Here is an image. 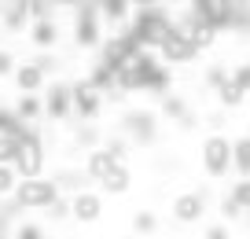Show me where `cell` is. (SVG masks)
I'll return each mask as SVG.
<instances>
[{
	"mask_svg": "<svg viewBox=\"0 0 250 239\" xmlns=\"http://www.w3.org/2000/svg\"><path fill=\"white\" fill-rule=\"evenodd\" d=\"M15 239H44V232H41L37 224L26 221V224H19V228H15Z\"/></svg>",
	"mask_w": 250,
	"mask_h": 239,
	"instance_id": "e575fe53",
	"label": "cell"
},
{
	"mask_svg": "<svg viewBox=\"0 0 250 239\" xmlns=\"http://www.w3.org/2000/svg\"><path fill=\"white\" fill-rule=\"evenodd\" d=\"M243 96H247V92H243V88L235 85L232 77H228L225 85L217 88V100H221V107H239V103H243Z\"/></svg>",
	"mask_w": 250,
	"mask_h": 239,
	"instance_id": "603a6c76",
	"label": "cell"
},
{
	"mask_svg": "<svg viewBox=\"0 0 250 239\" xmlns=\"http://www.w3.org/2000/svg\"><path fill=\"white\" fill-rule=\"evenodd\" d=\"M11 199H15L19 210H48L55 199H62V195H59V184H55V180L41 177V180H22Z\"/></svg>",
	"mask_w": 250,
	"mask_h": 239,
	"instance_id": "7a4b0ae2",
	"label": "cell"
},
{
	"mask_svg": "<svg viewBox=\"0 0 250 239\" xmlns=\"http://www.w3.org/2000/svg\"><path fill=\"white\" fill-rule=\"evenodd\" d=\"M15 170H19V177H22V180H41V173H44V144H41L37 129L19 144Z\"/></svg>",
	"mask_w": 250,
	"mask_h": 239,
	"instance_id": "277c9868",
	"label": "cell"
},
{
	"mask_svg": "<svg viewBox=\"0 0 250 239\" xmlns=\"http://www.w3.org/2000/svg\"><path fill=\"white\" fill-rule=\"evenodd\" d=\"M206 239H232L228 236V224H210V228H206Z\"/></svg>",
	"mask_w": 250,
	"mask_h": 239,
	"instance_id": "74e56055",
	"label": "cell"
},
{
	"mask_svg": "<svg viewBox=\"0 0 250 239\" xmlns=\"http://www.w3.org/2000/svg\"><path fill=\"white\" fill-rule=\"evenodd\" d=\"M203 214H206V195L203 192H184V195L173 199V217L180 224H195Z\"/></svg>",
	"mask_w": 250,
	"mask_h": 239,
	"instance_id": "9c48e42d",
	"label": "cell"
},
{
	"mask_svg": "<svg viewBox=\"0 0 250 239\" xmlns=\"http://www.w3.org/2000/svg\"><path fill=\"white\" fill-rule=\"evenodd\" d=\"M44 114L55 118V122H62V118H70L74 114V92L70 85H52L44 92Z\"/></svg>",
	"mask_w": 250,
	"mask_h": 239,
	"instance_id": "30bf717a",
	"label": "cell"
},
{
	"mask_svg": "<svg viewBox=\"0 0 250 239\" xmlns=\"http://www.w3.org/2000/svg\"><path fill=\"white\" fill-rule=\"evenodd\" d=\"M133 232H136V236H151V232H158V217L151 214V210L133 214Z\"/></svg>",
	"mask_w": 250,
	"mask_h": 239,
	"instance_id": "4316f807",
	"label": "cell"
},
{
	"mask_svg": "<svg viewBox=\"0 0 250 239\" xmlns=\"http://www.w3.org/2000/svg\"><path fill=\"white\" fill-rule=\"evenodd\" d=\"M247 214H250V210H247Z\"/></svg>",
	"mask_w": 250,
	"mask_h": 239,
	"instance_id": "60d3db41",
	"label": "cell"
},
{
	"mask_svg": "<svg viewBox=\"0 0 250 239\" xmlns=\"http://www.w3.org/2000/svg\"><path fill=\"white\" fill-rule=\"evenodd\" d=\"M232 199L239 202L243 210H250V180H235V188H232Z\"/></svg>",
	"mask_w": 250,
	"mask_h": 239,
	"instance_id": "4dcf8cb0",
	"label": "cell"
},
{
	"mask_svg": "<svg viewBox=\"0 0 250 239\" xmlns=\"http://www.w3.org/2000/svg\"><path fill=\"white\" fill-rule=\"evenodd\" d=\"M232 81L243 88V92H250V63H243V66L232 70Z\"/></svg>",
	"mask_w": 250,
	"mask_h": 239,
	"instance_id": "836d02e7",
	"label": "cell"
},
{
	"mask_svg": "<svg viewBox=\"0 0 250 239\" xmlns=\"http://www.w3.org/2000/svg\"><path fill=\"white\" fill-rule=\"evenodd\" d=\"M11 66H15V55H11L8 48H0V77L11 74Z\"/></svg>",
	"mask_w": 250,
	"mask_h": 239,
	"instance_id": "8d00e7d4",
	"label": "cell"
},
{
	"mask_svg": "<svg viewBox=\"0 0 250 239\" xmlns=\"http://www.w3.org/2000/svg\"><path fill=\"white\" fill-rule=\"evenodd\" d=\"M162 114L173 118V122H184L191 110H188V103L180 100V96H162Z\"/></svg>",
	"mask_w": 250,
	"mask_h": 239,
	"instance_id": "cb8c5ba5",
	"label": "cell"
},
{
	"mask_svg": "<svg viewBox=\"0 0 250 239\" xmlns=\"http://www.w3.org/2000/svg\"><path fill=\"white\" fill-rule=\"evenodd\" d=\"M118 166H122V162H118V158L107 151V147H96V151H88V158H85V173H88V180H100V184L118 170Z\"/></svg>",
	"mask_w": 250,
	"mask_h": 239,
	"instance_id": "8fae6325",
	"label": "cell"
},
{
	"mask_svg": "<svg viewBox=\"0 0 250 239\" xmlns=\"http://www.w3.org/2000/svg\"><path fill=\"white\" fill-rule=\"evenodd\" d=\"M33 63H37V66H41V70H44V74H48V70L55 66V55H41V59H33Z\"/></svg>",
	"mask_w": 250,
	"mask_h": 239,
	"instance_id": "f35d334b",
	"label": "cell"
},
{
	"mask_svg": "<svg viewBox=\"0 0 250 239\" xmlns=\"http://www.w3.org/2000/svg\"><path fill=\"white\" fill-rule=\"evenodd\" d=\"M26 4H30L33 22H48V19H52V4H44V0H26Z\"/></svg>",
	"mask_w": 250,
	"mask_h": 239,
	"instance_id": "f1b7e54d",
	"label": "cell"
},
{
	"mask_svg": "<svg viewBox=\"0 0 250 239\" xmlns=\"http://www.w3.org/2000/svg\"><path fill=\"white\" fill-rule=\"evenodd\" d=\"M158 52H162V59H166V63H191V59L199 55V48L191 44V37H184V33L177 30L162 48H158Z\"/></svg>",
	"mask_w": 250,
	"mask_h": 239,
	"instance_id": "7c38bea8",
	"label": "cell"
},
{
	"mask_svg": "<svg viewBox=\"0 0 250 239\" xmlns=\"http://www.w3.org/2000/svg\"><path fill=\"white\" fill-rule=\"evenodd\" d=\"M0 239H4V228H0Z\"/></svg>",
	"mask_w": 250,
	"mask_h": 239,
	"instance_id": "ab89813d",
	"label": "cell"
},
{
	"mask_svg": "<svg viewBox=\"0 0 250 239\" xmlns=\"http://www.w3.org/2000/svg\"><path fill=\"white\" fill-rule=\"evenodd\" d=\"M55 184H59V192H88V173H78V170H62V173H55Z\"/></svg>",
	"mask_w": 250,
	"mask_h": 239,
	"instance_id": "d6986e66",
	"label": "cell"
},
{
	"mask_svg": "<svg viewBox=\"0 0 250 239\" xmlns=\"http://www.w3.org/2000/svg\"><path fill=\"white\" fill-rule=\"evenodd\" d=\"M78 144H85L88 147V151H96V129H92V125H85V129H78Z\"/></svg>",
	"mask_w": 250,
	"mask_h": 239,
	"instance_id": "d590c367",
	"label": "cell"
},
{
	"mask_svg": "<svg viewBox=\"0 0 250 239\" xmlns=\"http://www.w3.org/2000/svg\"><path fill=\"white\" fill-rule=\"evenodd\" d=\"M122 125H125V136L133 144H144V147L155 144V136H158V118L151 110H129L122 118Z\"/></svg>",
	"mask_w": 250,
	"mask_h": 239,
	"instance_id": "52a82bcc",
	"label": "cell"
},
{
	"mask_svg": "<svg viewBox=\"0 0 250 239\" xmlns=\"http://www.w3.org/2000/svg\"><path fill=\"white\" fill-rule=\"evenodd\" d=\"M30 41L37 48H55V41H59V26H55V19H48V22H33L30 26Z\"/></svg>",
	"mask_w": 250,
	"mask_h": 239,
	"instance_id": "2e32d148",
	"label": "cell"
},
{
	"mask_svg": "<svg viewBox=\"0 0 250 239\" xmlns=\"http://www.w3.org/2000/svg\"><path fill=\"white\" fill-rule=\"evenodd\" d=\"M188 8L195 11L206 26H213V30H232L235 0H195V4H188Z\"/></svg>",
	"mask_w": 250,
	"mask_h": 239,
	"instance_id": "8992f818",
	"label": "cell"
},
{
	"mask_svg": "<svg viewBox=\"0 0 250 239\" xmlns=\"http://www.w3.org/2000/svg\"><path fill=\"white\" fill-rule=\"evenodd\" d=\"M30 132H33V125H26L22 118L15 114V110L0 107V136H11V140H19V144H22Z\"/></svg>",
	"mask_w": 250,
	"mask_h": 239,
	"instance_id": "9a60e30c",
	"label": "cell"
},
{
	"mask_svg": "<svg viewBox=\"0 0 250 239\" xmlns=\"http://www.w3.org/2000/svg\"><path fill=\"white\" fill-rule=\"evenodd\" d=\"M221 214H225V221H235V217L243 214V206L232 199V195H225V199H221Z\"/></svg>",
	"mask_w": 250,
	"mask_h": 239,
	"instance_id": "d6a6232c",
	"label": "cell"
},
{
	"mask_svg": "<svg viewBox=\"0 0 250 239\" xmlns=\"http://www.w3.org/2000/svg\"><path fill=\"white\" fill-rule=\"evenodd\" d=\"M225 81H228V70H225V66H210V70H206V85H210L213 92H217Z\"/></svg>",
	"mask_w": 250,
	"mask_h": 239,
	"instance_id": "1f68e13d",
	"label": "cell"
},
{
	"mask_svg": "<svg viewBox=\"0 0 250 239\" xmlns=\"http://www.w3.org/2000/svg\"><path fill=\"white\" fill-rule=\"evenodd\" d=\"M129 184H133V173H129V166H118V170L110 173L107 180H103V192H110V195H125V192H129Z\"/></svg>",
	"mask_w": 250,
	"mask_h": 239,
	"instance_id": "44dd1931",
	"label": "cell"
},
{
	"mask_svg": "<svg viewBox=\"0 0 250 239\" xmlns=\"http://www.w3.org/2000/svg\"><path fill=\"white\" fill-rule=\"evenodd\" d=\"M203 170H206V177H213V180H221L232 170V140L228 136L213 132V136L203 140Z\"/></svg>",
	"mask_w": 250,
	"mask_h": 239,
	"instance_id": "3957f363",
	"label": "cell"
},
{
	"mask_svg": "<svg viewBox=\"0 0 250 239\" xmlns=\"http://www.w3.org/2000/svg\"><path fill=\"white\" fill-rule=\"evenodd\" d=\"M26 22H30V4H8V8H4V30L15 33V30H22Z\"/></svg>",
	"mask_w": 250,
	"mask_h": 239,
	"instance_id": "ffe728a7",
	"label": "cell"
},
{
	"mask_svg": "<svg viewBox=\"0 0 250 239\" xmlns=\"http://www.w3.org/2000/svg\"><path fill=\"white\" fill-rule=\"evenodd\" d=\"M15 85L22 96H33L44 88V70L37 66V63H22V66H15Z\"/></svg>",
	"mask_w": 250,
	"mask_h": 239,
	"instance_id": "4fadbf2b",
	"label": "cell"
},
{
	"mask_svg": "<svg viewBox=\"0 0 250 239\" xmlns=\"http://www.w3.org/2000/svg\"><path fill=\"white\" fill-rule=\"evenodd\" d=\"M232 33H239V37H247V33H250V4H243V0H235V11H232Z\"/></svg>",
	"mask_w": 250,
	"mask_h": 239,
	"instance_id": "d4e9b609",
	"label": "cell"
},
{
	"mask_svg": "<svg viewBox=\"0 0 250 239\" xmlns=\"http://www.w3.org/2000/svg\"><path fill=\"white\" fill-rule=\"evenodd\" d=\"M100 4H78V11H74V41H78V48H96L100 44Z\"/></svg>",
	"mask_w": 250,
	"mask_h": 239,
	"instance_id": "5b68a950",
	"label": "cell"
},
{
	"mask_svg": "<svg viewBox=\"0 0 250 239\" xmlns=\"http://www.w3.org/2000/svg\"><path fill=\"white\" fill-rule=\"evenodd\" d=\"M100 11H103V19H107V22H122V19H129L133 4H129V0H103Z\"/></svg>",
	"mask_w": 250,
	"mask_h": 239,
	"instance_id": "7402d4cb",
	"label": "cell"
},
{
	"mask_svg": "<svg viewBox=\"0 0 250 239\" xmlns=\"http://www.w3.org/2000/svg\"><path fill=\"white\" fill-rule=\"evenodd\" d=\"M247 136H250V132H247Z\"/></svg>",
	"mask_w": 250,
	"mask_h": 239,
	"instance_id": "b9f144b4",
	"label": "cell"
},
{
	"mask_svg": "<svg viewBox=\"0 0 250 239\" xmlns=\"http://www.w3.org/2000/svg\"><path fill=\"white\" fill-rule=\"evenodd\" d=\"M70 92H74V114L85 118V122H92V118L100 114V107H103V92H96V88L88 85V77L85 81H74Z\"/></svg>",
	"mask_w": 250,
	"mask_h": 239,
	"instance_id": "ba28073f",
	"label": "cell"
},
{
	"mask_svg": "<svg viewBox=\"0 0 250 239\" xmlns=\"http://www.w3.org/2000/svg\"><path fill=\"white\" fill-rule=\"evenodd\" d=\"M15 158H19V140L0 136V166H15Z\"/></svg>",
	"mask_w": 250,
	"mask_h": 239,
	"instance_id": "83f0119b",
	"label": "cell"
},
{
	"mask_svg": "<svg viewBox=\"0 0 250 239\" xmlns=\"http://www.w3.org/2000/svg\"><path fill=\"white\" fill-rule=\"evenodd\" d=\"M232 170L239 173L243 180H250V136L232 140Z\"/></svg>",
	"mask_w": 250,
	"mask_h": 239,
	"instance_id": "e0dca14e",
	"label": "cell"
},
{
	"mask_svg": "<svg viewBox=\"0 0 250 239\" xmlns=\"http://www.w3.org/2000/svg\"><path fill=\"white\" fill-rule=\"evenodd\" d=\"M74 217H78V221H96V217H100L103 214V199H100V195H96V192H78V195H74Z\"/></svg>",
	"mask_w": 250,
	"mask_h": 239,
	"instance_id": "5bb4252c",
	"label": "cell"
},
{
	"mask_svg": "<svg viewBox=\"0 0 250 239\" xmlns=\"http://www.w3.org/2000/svg\"><path fill=\"white\" fill-rule=\"evenodd\" d=\"M19 184H22V177L15 166H0V195H15Z\"/></svg>",
	"mask_w": 250,
	"mask_h": 239,
	"instance_id": "484cf974",
	"label": "cell"
},
{
	"mask_svg": "<svg viewBox=\"0 0 250 239\" xmlns=\"http://www.w3.org/2000/svg\"><path fill=\"white\" fill-rule=\"evenodd\" d=\"M15 114L22 118L26 125H37V118L44 114V100H37V96H22V100L15 103Z\"/></svg>",
	"mask_w": 250,
	"mask_h": 239,
	"instance_id": "ac0fdd59",
	"label": "cell"
},
{
	"mask_svg": "<svg viewBox=\"0 0 250 239\" xmlns=\"http://www.w3.org/2000/svg\"><path fill=\"white\" fill-rule=\"evenodd\" d=\"M129 33L140 41V48H162L166 41L177 33V19H169V11L162 4H136L133 22H129Z\"/></svg>",
	"mask_w": 250,
	"mask_h": 239,
	"instance_id": "6da1fadb",
	"label": "cell"
},
{
	"mask_svg": "<svg viewBox=\"0 0 250 239\" xmlns=\"http://www.w3.org/2000/svg\"><path fill=\"white\" fill-rule=\"evenodd\" d=\"M66 214H74V202L70 199H55L52 206H48V217H52V221H62Z\"/></svg>",
	"mask_w": 250,
	"mask_h": 239,
	"instance_id": "f546056e",
	"label": "cell"
}]
</instances>
